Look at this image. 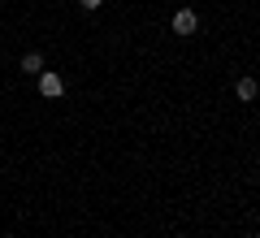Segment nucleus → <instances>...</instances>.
I'll list each match as a JSON object with an SVG mask.
<instances>
[{"instance_id": "4", "label": "nucleus", "mask_w": 260, "mask_h": 238, "mask_svg": "<svg viewBox=\"0 0 260 238\" xmlns=\"http://www.w3.org/2000/svg\"><path fill=\"white\" fill-rule=\"evenodd\" d=\"M22 74L39 78V74H44V52H26V56H22Z\"/></svg>"}, {"instance_id": "3", "label": "nucleus", "mask_w": 260, "mask_h": 238, "mask_svg": "<svg viewBox=\"0 0 260 238\" xmlns=\"http://www.w3.org/2000/svg\"><path fill=\"white\" fill-rule=\"evenodd\" d=\"M234 95H239L243 104H251L260 95V83H256V78H239V83H234Z\"/></svg>"}, {"instance_id": "5", "label": "nucleus", "mask_w": 260, "mask_h": 238, "mask_svg": "<svg viewBox=\"0 0 260 238\" xmlns=\"http://www.w3.org/2000/svg\"><path fill=\"white\" fill-rule=\"evenodd\" d=\"M100 5H104V0H78V9H87V13H95Z\"/></svg>"}, {"instance_id": "1", "label": "nucleus", "mask_w": 260, "mask_h": 238, "mask_svg": "<svg viewBox=\"0 0 260 238\" xmlns=\"http://www.w3.org/2000/svg\"><path fill=\"white\" fill-rule=\"evenodd\" d=\"M169 26H174V35H195V30H200V13H195V9H178L174 13V18H169Z\"/></svg>"}, {"instance_id": "2", "label": "nucleus", "mask_w": 260, "mask_h": 238, "mask_svg": "<svg viewBox=\"0 0 260 238\" xmlns=\"http://www.w3.org/2000/svg\"><path fill=\"white\" fill-rule=\"evenodd\" d=\"M35 83H39V95H48V100H56V95H65V78H61L56 70H44V74L35 78Z\"/></svg>"}]
</instances>
